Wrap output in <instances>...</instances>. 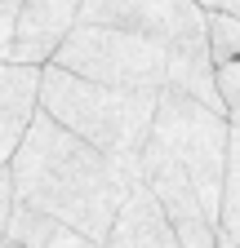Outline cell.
<instances>
[{
    "instance_id": "1",
    "label": "cell",
    "mask_w": 240,
    "mask_h": 248,
    "mask_svg": "<svg viewBox=\"0 0 240 248\" xmlns=\"http://www.w3.org/2000/svg\"><path fill=\"white\" fill-rule=\"evenodd\" d=\"M9 169H14L18 200L71 222L94 244L107 239L120 200L142 177L138 164L107 155L103 146H94L76 129H67L63 120H53L45 107L36 111V120L27 129L22 146L14 151Z\"/></svg>"
},
{
    "instance_id": "2",
    "label": "cell",
    "mask_w": 240,
    "mask_h": 248,
    "mask_svg": "<svg viewBox=\"0 0 240 248\" xmlns=\"http://www.w3.org/2000/svg\"><path fill=\"white\" fill-rule=\"evenodd\" d=\"M49 62L80 71L89 80L129 84V89H187L223 111L214 58L183 53L165 40L142 36V31L107 27V22H71V31L63 36V45L53 49Z\"/></svg>"
},
{
    "instance_id": "3",
    "label": "cell",
    "mask_w": 240,
    "mask_h": 248,
    "mask_svg": "<svg viewBox=\"0 0 240 248\" xmlns=\"http://www.w3.org/2000/svg\"><path fill=\"white\" fill-rule=\"evenodd\" d=\"M40 107L63 120L67 129L89 138L116 160L138 164L142 142L156 124L160 107V89H129V84H107V80H89L80 71H67L58 62H45L40 76Z\"/></svg>"
},
{
    "instance_id": "4",
    "label": "cell",
    "mask_w": 240,
    "mask_h": 248,
    "mask_svg": "<svg viewBox=\"0 0 240 248\" xmlns=\"http://www.w3.org/2000/svg\"><path fill=\"white\" fill-rule=\"evenodd\" d=\"M147 155H160L200 191L205 208L218 217L223 186H227V151H231V120L227 111L209 107L187 89H160L156 124L142 142Z\"/></svg>"
},
{
    "instance_id": "5",
    "label": "cell",
    "mask_w": 240,
    "mask_h": 248,
    "mask_svg": "<svg viewBox=\"0 0 240 248\" xmlns=\"http://www.w3.org/2000/svg\"><path fill=\"white\" fill-rule=\"evenodd\" d=\"M76 22H107L142 31L152 40H165L183 53L214 58L209 53V9L200 0H85Z\"/></svg>"
},
{
    "instance_id": "6",
    "label": "cell",
    "mask_w": 240,
    "mask_h": 248,
    "mask_svg": "<svg viewBox=\"0 0 240 248\" xmlns=\"http://www.w3.org/2000/svg\"><path fill=\"white\" fill-rule=\"evenodd\" d=\"M40 76L45 62H0V169L14 160V151L22 146L27 129L40 111Z\"/></svg>"
},
{
    "instance_id": "7",
    "label": "cell",
    "mask_w": 240,
    "mask_h": 248,
    "mask_svg": "<svg viewBox=\"0 0 240 248\" xmlns=\"http://www.w3.org/2000/svg\"><path fill=\"white\" fill-rule=\"evenodd\" d=\"M103 244L107 248H183L178 244V231H173V217L165 213L160 195L142 177L129 186V195L120 200L116 222H111Z\"/></svg>"
},
{
    "instance_id": "8",
    "label": "cell",
    "mask_w": 240,
    "mask_h": 248,
    "mask_svg": "<svg viewBox=\"0 0 240 248\" xmlns=\"http://www.w3.org/2000/svg\"><path fill=\"white\" fill-rule=\"evenodd\" d=\"M85 0H22L18 9V36H14V58L18 62H49L53 49L63 45L71 22L80 18Z\"/></svg>"
},
{
    "instance_id": "9",
    "label": "cell",
    "mask_w": 240,
    "mask_h": 248,
    "mask_svg": "<svg viewBox=\"0 0 240 248\" xmlns=\"http://www.w3.org/2000/svg\"><path fill=\"white\" fill-rule=\"evenodd\" d=\"M0 244H32V248H89L94 239H89L85 231H76L71 222H63V217H53L36 204L18 200L14 204V217H9V231Z\"/></svg>"
},
{
    "instance_id": "10",
    "label": "cell",
    "mask_w": 240,
    "mask_h": 248,
    "mask_svg": "<svg viewBox=\"0 0 240 248\" xmlns=\"http://www.w3.org/2000/svg\"><path fill=\"white\" fill-rule=\"evenodd\" d=\"M209 53H214V62L240 58V18L236 14L209 9Z\"/></svg>"
},
{
    "instance_id": "11",
    "label": "cell",
    "mask_w": 240,
    "mask_h": 248,
    "mask_svg": "<svg viewBox=\"0 0 240 248\" xmlns=\"http://www.w3.org/2000/svg\"><path fill=\"white\" fill-rule=\"evenodd\" d=\"M218 244H223V248H240V173H227V186H223Z\"/></svg>"
},
{
    "instance_id": "12",
    "label": "cell",
    "mask_w": 240,
    "mask_h": 248,
    "mask_svg": "<svg viewBox=\"0 0 240 248\" xmlns=\"http://www.w3.org/2000/svg\"><path fill=\"white\" fill-rule=\"evenodd\" d=\"M218 71V93H223V111L227 120L240 129V58H227V62H214Z\"/></svg>"
},
{
    "instance_id": "13",
    "label": "cell",
    "mask_w": 240,
    "mask_h": 248,
    "mask_svg": "<svg viewBox=\"0 0 240 248\" xmlns=\"http://www.w3.org/2000/svg\"><path fill=\"white\" fill-rule=\"evenodd\" d=\"M14 204H18V186H14V169L5 164V169H0V239H5V231H9Z\"/></svg>"
},
{
    "instance_id": "14",
    "label": "cell",
    "mask_w": 240,
    "mask_h": 248,
    "mask_svg": "<svg viewBox=\"0 0 240 248\" xmlns=\"http://www.w3.org/2000/svg\"><path fill=\"white\" fill-rule=\"evenodd\" d=\"M14 36H18V14H5V9H0V62L14 58Z\"/></svg>"
},
{
    "instance_id": "15",
    "label": "cell",
    "mask_w": 240,
    "mask_h": 248,
    "mask_svg": "<svg viewBox=\"0 0 240 248\" xmlns=\"http://www.w3.org/2000/svg\"><path fill=\"white\" fill-rule=\"evenodd\" d=\"M227 173H240V129L231 124V151H227Z\"/></svg>"
},
{
    "instance_id": "16",
    "label": "cell",
    "mask_w": 240,
    "mask_h": 248,
    "mask_svg": "<svg viewBox=\"0 0 240 248\" xmlns=\"http://www.w3.org/2000/svg\"><path fill=\"white\" fill-rule=\"evenodd\" d=\"M205 9H218V14H236L240 18V0H200Z\"/></svg>"
},
{
    "instance_id": "17",
    "label": "cell",
    "mask_w": 240,
    "mask_h": 248,
    "mask_svg": "<svg viewBox=\"0 0 240 248\" xmlns=\"http://www.w3.org/2000/svg\"><path fill=\"white\" fill-rule=\"evenodd\" d=\"M0 9H5V14H18V9H22V0H0Z\"/></svg>"
}]
</instances>
